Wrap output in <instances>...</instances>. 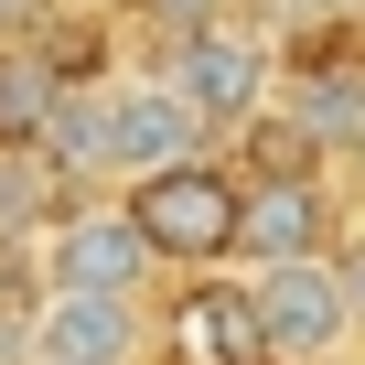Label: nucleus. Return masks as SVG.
Segmentation results:
<instances>
[{"mask_svg": "<svg viewBox=\"0 0 365 365\" xmlns=\"http://www.w3.org/2000/svg\"><path fill=\"white\" fill-rule=\"evenodd\" d=\"M118 205H129V226L150 237L161 269H215V258H237V237H247V182H237L226 161H182V172L118 182Z\"/></svg>", "mask_w": 365, "mask_h": 365, "instance_id": "f257e3e1", "label": "nucleus"}, {"mask_svg": "<svg viewBox=\"0 0 365 365\" xmlns=\"http://www.w3.org/2000/svg\"><path fill=\"white\" fill-rule=\"evenodd\" d=\"M247 312L269 333L279 365H344L365 344V312H354V279L344 258H290V269H247Z\"/></svg>", "mask_w": 365, "mask_h": 365, "instance_id": "f03ea898", "label": "nucleus"}, {"mask_svg": "<svg viewBox=\"0 0 365 365\" xmlns=\"http://www.w3.org/2000/svg\"><path fill=\"white\" fill-rule=\"evenodd\" d=\"M161 258L129 226V205H65L33 237V290H97V301H150Z\"/></svg>", "mask_w": 365, "mask_h": 365, "instance_id": "7ed1b4c3", "label": "nucleus"}, {"mask_svg": "<svg viewBox=\"0 0 365 365\" xmlns=\"http://www.w3.org/2000/svg\"><path fill=\"white\" fill-rule=\"evenodd\" d=\"M182 161H215V129L172 86V65L108 76V182H150V172H182Z\"/></svg>", "mask_w": 365, "mask_h": 365, "instance_id": "20e7f679", "label": "nucleus"}, {"mask_svg": "<svg viewBox=\"0 0 365 365\" xmlns=\"http://www.w3.org/2000/svg\"><path fill=\"white\" fill-rule=\"evenodd\" d=\"M172 65V86L194 97V118L226 140V129H258L269 108H279V54H269V33H247V22H215V33H194V43H172L161 54Z\"/></svg>", "mask_w": 365, "mask_h": 365, "instance_id": "39448f33", "label": "nucleus"}, {"mask_svg": "<svg viewBox=\"0 0 365 365\" xmlns=\"http://www.w3.org/2000/svg\"><path fill=\"white\" fill-rule=\"evenodd\" d=\"M161 312L150 301H97V290H33V365H150Z\"/></svg>", "mask_w": 365, "mask_h": 365, "instance_id": "423d86ee", "label": "nucleus"}, {"mask_svg": "<svg viewBox=\"0 0 365 365\" xmlns=\"http://www.w3.org/2000/svg\"><path fill=\"white\" fill-rule=\"evenodd\" d=\"M247 269H290V258H344V205L322 172H247Z\"/></svg>", "mask_w": 365, "mask_h": 365, "instance_id": "0eeeda50", "label": "nucleus"}, {"mask_svg": "<svg viewBox=\"0 0 365 365\" xmlns=\"http://www.w3.org/2000/svg\"><path fill=\"white\" fill-rule=\"evenodd\" d=\"M161 365H279L258 312H247V279H205V290H172L161 301Z\"/></svg>", "mask_w": 365, "mask_h": 365, "instance_id": "6e6552de", "label": "nucleus"}, {"mask_svg": "<svg viewBox=\"0 0 365 365\" xmlns=\"http://www.w3.org/2000/svg\"><path fill=\"white\" fill-rule=\"evenodd\" d=\"M54 108H65V65L33 54V43H0V150H11V161H43Z\"/></svg>", "mask_w": 365, "mask_h": 365, "instance_id": "1a4fd4ad", "label": "nucleus"}, {"mask_svg": "<svg viewBox=\"0 0 365 365\" xmlns=\"http://www.w3.org/2000/svg\"><path fill=\"white\" fill-rule=\"evenodd\" d=\"M43 172H76V182L108 172V76H97V86H65L54 140H43Z\"/></svg>", "mask_w": 365, "mask_h": 365, "instance_id": "9d476101", "label": "nucleus"}, {"mask_svg": "<svg viewBox=\"0 0 365 365\" xmlns=\"http://www.w3.org/2000/svg\"><path fill=\"white\" fill-rule=\"evenodd\" d=\"M279 108H290L312 140H365V76H312V86H279Z\"/></svg>", "mask_w": 365, "mask_h": 365, "instance_id": "9b49d317", "label": "nucleus"}, {"mask_svg": "<svg viewBox=\"0 0 365 365\" xmlns=\"http://www.w3.org/2000/svg\"><path fill=\"white\" fill-rule=\"evenodd\" d=\"M43 182H54L43 161H11V150H0V237H43L65 215V205H43Z\"/></svg>", "mask_w": 365, "mask_h": 365, "instance_id": "f8f14e48", "label": "nucleus"}, {"mask_svg": "<svg viewBox=\"0 0 365 365\" xmlns=\"http://www.w3.org/2000/svg\"><path fill=\"white\" fill-rule=\"evenodd\" d=\"M150 22H161L172 43H194V33H215V22H226V0H150Z\"/></svg>", "mask_w": 365, "mask_h": 365, "instance_id": "ddd939ff", "label": "nucleus"}, {"mask_svg": "<svg viewBox=\"0 0 365 365\" xmlns=\"http://www.w3.org/2000/svg\"><path fill=\"white\" fill-rule=\"evenodd\" d=\"M43 11H54V0H0V43H11L22 22H43Z\"/></svg>", "mask_w": 365, "mask_h": 365, "instance_id": "4468645a", "label": "nucleus"}, {"mask_svg": "<svg viewBox=\"0 0 365 365\" xmlns=\"http://www.w3.org/2000/svg\"><path fill=\"white\" fill-rule=\"evenodd\" d=\"M344 279H354V312H365V237H344Z\"/></svg>", "mask_w": 365, "mask_h": 365, "instance_id": "2eb2a0df", "label": "nucleus"}, {"mask_svg": "<svg viewBox=\"0 0 365 365\" xmlns=\"http://www.w3.org/2000/svg\"><path fill=\"white\" fill-rule=\"evenodd\" d=\"M301 11H365V0H301Z\"/></svg>", "mask_w": 365, "mask_h": 365, "instance_id": "dca6fc26", "label": "nucleus"}, {"mask_svg": "<svg viewBox=\"0 0 365 365\" xmlns=\"http://www.w3.org/2000/svg\"><path fill=\"white\" fill-rule=\"evenodd\" d=\"M354 161H365V140H354Z\"/></svg>", "mask_w": 365, "mask_h": 365, "instance_id": "f3484780", "label": "nucleus"}]
</instances>
